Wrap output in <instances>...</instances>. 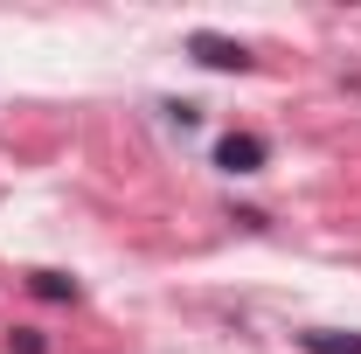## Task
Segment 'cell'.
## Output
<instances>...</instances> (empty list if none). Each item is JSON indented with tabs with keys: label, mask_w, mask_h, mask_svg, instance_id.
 I'll return each instance as SVG.
<instances>
[{
	"label": "cell",
	"mask_w": 361,
	"mask_h": 354,
	"mask_svg": "<svg viewBox=\"0 0 361 354\" xmlns=\"http://www.w3.org/2000/svg\"><path fill=\"white\" fill-rule=\"evenodd\" d=\"M299 348H306V354H361V334H334V326H313V334H299Z\"/></svg>",
	"instance_id": "obj_4"
},
{
	"label": "cell",
	"mask_w": 361,
	"mask_h": 354,
	"mask_svg": "<svg viewBox=\"0 0 361 354\" xmlns=\"http://www.w3.org/2000/svg\"><path fill=\"white\" fill-rule=\"evenodd\" d=\"M28 292L49 299V306H77V299H84V285H77V278H63V271H28Z\"/></svg>",
	"instance_id": "obj_3"
},
{
	"label": "cell",
	"mask_w": 361,
	"mask_h": 354,
	"mask_svg": "<svg viewBox=\"0 0 361 354\" xmlns=\"http://www.w3.org/2000/svg\"><path fill=\"white\" fill-rule=\"evenodd\" d=\"M188 56H195L202 70H223V77H243V70H257V56L236 42V35H216V28H195V35H188Z\"/></svg>",
	"instance_id": "obj_1"
},
{
	"label": "cell",
	"mask_w": 361,
	"mask_h": 354,
	"mask_svg": "<svg viewBox=\"0 0 361 354\" xmlns=\"http://www.w3.org/2000/svg\"><path fill=\"white\" fill-rule=\"evenodd\" d=\"M216 167H223L229 181H250L271 167V139L264 133H223L216 139Z\"/></svg>",
	"instance_id": "obj_2"
},
{
	"label": "cell",
	"mask_w": 361,
	"mask_h": 354,
	"mask_svg": "<svg viewBox=\"0 0 361 354\" xmlns=\"http://www.w3.org/2000/svg\"><path fill=\"white\" fill-rule=\"evenodd\" d=\"M7 354H49L42 326H7Z\"/></svg>",
	"instance_id": "obj_5"
}]
</instances>
